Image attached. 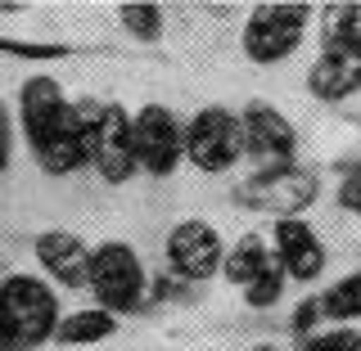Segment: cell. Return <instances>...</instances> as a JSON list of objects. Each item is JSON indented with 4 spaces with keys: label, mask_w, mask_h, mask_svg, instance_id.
<instances>
[{
    "label": "cell",
    "mask_w": 361,
    "mask_h": 351,
    "mask_svg": "<svg viewBox=\"0 0 361 351\" xmlns=\"http://www.w3.org/2000/svg\"><path fill=\"white\" fill-rule=\"evenodd\" d=\"M59 293L45 275H5L0 279V329L9 351H37L59 333Z\"/></svg>",
    "instance_id": "obj_1"
},
{
    "label": "cell",
    "mask_w": 361,
    "mask_h": 351,
    "mask_svg": "<svg viewBox=\"0 0 361 351\" xmlns=\"http://www.w3.org/2000/svg\"><path fill=\"white\" fill-rule=\"evenodd\" d=\"M90 293L95 302L113 315H127L145 307V293H149V275H145L140 257L131 243L109 239L99 248H90Z\"/></svg>",
    "instance_id": "obj_2"
},
{
    "label": "cell",
    "mask_w": 361,
    "mask_h": 351,
    "mask_svg": "<svg viewBox=\"0 0 361 351\" xmlns=\"http://www.w3.org/2000/svg\"><path fill=\"white\" fill-rule=\"evenodd\" d=\"M244 158V127L240 113L208 104L185 122V162H195L199 172L221 176Z\"/></svg>",
    "instance_id": "obj_3"
},
{
    "label": "cell",
    "mask_w": 361,
    "mask_h": 351,
    "mask_svg": "<svg viewBox=\"0 0 361 351\" xmlns=\"http://www.w3.org/2000/svg\"><path fill=\"white\" fill-rule=\"evenodd\" d=\"M312 5H257L244 23V54L253 63H280L302 45Z\"/></svg>",
    "instance_id": "obj_4"
},
{
    "label": "cell",
    "mask_w": 361,
    "mask_h": 351,
    "mask_svg": "<svg viewBox=\"0 0 361 351\" xmlns=\"http://www.w3.org/2000/svg\"><path fill=\"white\" fill-rule=\"evenodd\" d=\"M316 172H307V167H271V172H257L248 176L235 194H240V203H248V208L257 212H271L276 221H289L298 217L302 208H312L316 203Z\"/></svg>",
    "instance_id": "obj_5"
},
{
    "label": "cell",
    "mask_w": 361,
    "mask_h": 351,
    "mask_svg": "<svg viewBox=\"0 0 361 351\" xmlns=\"http://www.w3.org/2000/svg\"><path fill=\"white\" fill-rule=\"evenodd\" d=\"M167 270L180 279V284H203L212 279L217 270L226 266V248H221V234L212 230L203 217H185L167 230Z\"/></svg>",
    "instance_id": "obj_6"
},
{
    "label": "cell",
    "mask_w": 361,
    "mask_h": 351,
    "mask_svg": "<svg viewBox=\"0 0 361 351\" xmlns=\"http://www.w3.org/2000/svg\"><path fill=\"white\" fill-rule=\"evenodd\" d=\"M131 140H135V162L149 176H172L185 158V127L167 104H145L131 113Z\"/></svg>",
    "instance_id": "obj_7"
},
{
    "label": "cell",
    "mask_w": 361,
    "mask_h": 351,
    "mask_svg": "<svg viewBox=\"0 0 361 351\" xmlns=\"http://www.w3.org/2000/svg\"><path fill=\"white\" fill-rule=\"evenodd\" d=\"M95 108L99 104H68V113L59 117V127L41 140V149L32 153L45 176H73L90 167V135H95Z\"/></svg>",
    "instance_id": "obj_8"
},
{
    "label": "cell",
    "mask_w": 361,
    "mask_h": 351,
    "mask_svg": "<svg viewBox=\"0 0 361 351\" xmlns=\"http://www.w3.org/2000/svg\"><path fill=\"white\" fill-rule=\"evenodd\" d=\"M90 167H95L109 185H127V180L140 172V162H135V140H131V113L122 104H99L95 108Z\"/></svg>",
    "instance_id": "obj_9"
},
{
    "label": "cell",
    "mask_w": 361,
    "mask_h": 351,
    "mask_svg": "<svg viewBox=\"0 0 361 351\" xmlns=\"http://www.w3.org/2000/svg\"><path fill=\"white\" fill-rule=\"evenodd\" d=\"M240 127H244V153L262 162V172L271 167H293L298 158V131L289 127V117L267 99L240 108Z\"/></svg>",
    "instance_id": "obj_10"
},
{
    "label": "cell",
    "mask_w": 361,
    "mask_h": 351,
    "mask_svg": "<svg viewBox=\"0 0 361 351\" xmlns=\"http://www.w3.org/2000/svg\"><path fill=\"white\" fill-rule=\"evenodd\" d=\"M271 248H276V262H280V270H285V279H293V284H312V279H321L325 243L316 239V230L302 217L276 221Z\"/></svg>",
    "instance_id": "obj_11"
},
{
    "label": "cell",
    "mask_w": 361,
    "mask_h": 351,
    "mask_svg": "<svg viewBox=\"0 0 361 351\" xmlns=\"http://www.w3.org/2000/svg\"><path fill=\"white\" fill-rule=\"evenodd\" d=\"M45 279L59 288H90V248L73 230H41L32 243Z\"/></svg>",
    "instance_id": "obj_12"
},
{
    "label": "cell",
    "mask_w": 361,
    "mask_h": 351,
    "mask_svg": "<svg viewBox=\"0 0 361 351\" xmlns=\"http://www.w3.org/2000/svg\"><path fill=\"white\" fill-rule=\"evenodd\" d=\"M68 113V95L63 86L54 82V77H27L18 90V127H23V140H27V149L37 153L41 140L59 127V117Z\"/></svg>",
    "instance_id": "obj_13"
},
{
    "label": "cell",
    "mask_w": 361,
    "mask_h": 351,
    "mask_svg": "<svg viewBox=\"0 0 361 351\" xmlns=\"http://www.w3.org/2000/svg\"><path fill=\"white\" fill-rule=\"evenodd\" d=\"M307 90H312V99H325V104H338V99L357 95L361 90V59L348 50H325L307 68Z\"/></svg>",
    "instance_id": "obj_14"
},
{
    "label": "cell",
    "mask_w": 361,
    "mask_h": 351,
    "mask_svg": "<svg viewBox=\"0 0 361 351\" xmlns=\"http://www.w3.org/2000/svg\"><path fill=\"white\" fill-rule=\"evenodd\" d=\"M271 266H276V253H271V243L262 239V234H244V239L235 243L231 253H226L221 275L231 279V284H240V288H253Z\"/></svg>",
    "instance_id": "obj_15"
},
{
    "label": "cell",
    "mask_w": 361,
    "mask_h": 351,
    "mask_svg": "<svg viewBox=\"0 0 361 351\" xmlns=\"http://www.w3.org/2000/svg\"><path fill=\"white\" fill-rule=\"evenodd\" d=\"M118 333V315L104 311V307H82L73 315H63L59 320V333H54V343L63 347H95L104 343V338Z\"/></svg>",
    "instance_id": "obj_16"
},
{
    "label": "cell",
    "mask_w": 361,
    "mask_h": 351,
    "mask_svg": "<svg viewBox=\"0 0 361 351\" xmlns=\"http://www.w3.org/2000/svg\"><path fill=\"white\" fill-rule=\"evenodd\" d=\"M325 50H348L361 59V5L325 9Z\"/></svg>",
    "instance_id": "obj_17"
},
{
    "label": "cell",
    "mask_w": 361,
    "mask_h": 351,
    "mask_svg": "<svg viewBox=\"0 0 361 351\" xmlns=\"http://www.w3.org/2000/svg\"><path fill=\"white\" fill-rule=\"evenodd\" d=\"M321 315L325 320H361V270L357 275H348V279H338V284H330L321 293Z\"/></svg>",
    "instance_id": "obj_18"
},
{
    "label": "cell",
    "mask_w": 361,
    "mask_h": 351,
    "mask_svg": "<svg viewBox=\"0 0 361 351\" xmlns=\"http://www.w3.org/2000/svg\"><path fill=\"white\" fill-rule=\"evenodd\" d=\"M118 18H122V27H127L135 41L154 45L158 37H163V5H122Z\"/></svg>",
    "instance_id": "obj_19"
},
{
    "label": "cell",
    "mask_w": 361,
    "mask_h": 351,
    "mask_svg": "<svg viewBox=\"0 0 361 351\" xmlns=\"http://www.w3.org/2000/svg\"><path fill=\"white\" fill-rule=\"evenodd\" d=\"M280 293H285V270H280V262H276V266H271V270H267L262 279H257L253 288H244V302L262 311V307H276V302H280Z\"/></svg>",
    "instance_id": "obj_20"
},
{
    "label": "cell",
    "mask_w": 361,
    "mask_h": 351,
    "mask_svg": "<svg viewBox=\"0 0 361 351\" xmlns=\"http://www.w3.org/2000/svg\"><path fill=\"white\" fill-rule=\"evenodd\" d=\"M0 54H9V59H63V54H73L68 45H37V41H14V37H0Z\"/></svg>",
    "instance_id": "obj_21"
},
{
    "label": "cell",
    "mask_w": 361,
    "mask_h": 351,
    "mask_svg": "<svg viewBox=\"0 0 361 351\" xmlns=\"http://www.w3.org/2000/svg\"><path fill=\"white\" fill-rule=\"evenodd\" d=\"M302 351H361V333H353V329H321V333H312L307 343H302Z\"/></svg>",
    "instance_id": "obj_22"
},
{
    "label": "cell",
    "mask_w": 361,
    "mask_h": 351,
    "mask_svg": "<svg viewBox=\"0 0 361 351\" xmlns=\"http://www.w3.org/2000/svg\"><path fill=\"white\" fill-rule=\"evenodd\" d=\"M316 320H325V315H321V302H316V298H307V302H302L298 311H293L289 329L298 333V338H312V329H316Z\"/></svg>",
    "instance_id": "obj_23"
},
{
    "label": "cell",
    "mask_w": 361,
    "mask_h": 351,
    "mask_svg": "<svg viewBox=\"0 0 361 351\" xmlns=\"http://www.w3.org/2000/svg\"><path fill=\"white\" fill-rule=\"evenodd\" d=\"M9 158H14V117L0 104V176L9 172Z\"/></svg>",
    "instance_id": "obj_24"
},
{
    "label": "cell",
    "mask_w": 361,
    "mask_h": 351,
    "mask_svg": "<svg viewBox=\"0 0 361 351\" xmlns=\"http://www.w3.org/2000/svg\"><path fill=\"white\" fill-rule=\"evenodd\" d=\"M338 203H343L348 212H361V172H353L343 185H338Z\"/></svg>",
    "instance_id": "obj_25"
},
{
    "label": "cell",
    "mask_w": 361,
    "mask_h": 351,
    "mask_svg": "<svg viewBox=\"0 0 361 351\" xmlns=\"http://www.w3.org/2000/svg\"><path fill=\"white\" fill-rule=\"evenodd\" d=\"M0 351H9V343H5V329H0Z\"/></svg>",
    "instance_id": "obj_26"
},
{
    "label": "cell",
    "mask_w": 361,
    "mask_h": 351,
    "mask_svg": "<svg viewBox=\"0 0 361 351\" xmlns=\"http://www.w3.org/2000/svg\"><path fill=\"white\" fill-rule=\"evenodd\" d=\"M253 351H276V347H253Z\"/></svg>",
    "instance_id": "obj_27"
}]
</instances>
